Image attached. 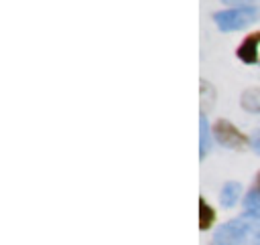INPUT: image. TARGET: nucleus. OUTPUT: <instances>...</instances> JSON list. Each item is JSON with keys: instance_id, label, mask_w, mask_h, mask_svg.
Wrapping results in <instances>:
<instances>
[{"instance_id": "obj_1", "label": "nucleus", "mask_w": 260, "mask_h": 245, "mask_svg": "<svg viewBox=\"0 0 260 245\" xmlns=\"http://www.w3.org/2000/svg\"><path fill=\"white\" fill-rule=\"evenodd\" d=\"M211 134H213L215 142L221 144L223 148H230V150H246V148H250V138L236 124H232L225 117H219V119H215L211 124Z\"/></svg>"}, {"instance_id": "obj_2", "label": "nucleus", "mask_w": 260, "mask_h": 245, "mask_svg": "<svg viewBox=\"0 0 260 245\" xmlns=\"http://www.w3.org/2000/svg\"><path fill=\"white\" fill-rule=\"evenodd\" d=\"M236 57L246 65H260V30H252L240 40Z\"/></svg>"}, {"instance_id": "obj_3", "label": "nucleus", "mask_w": 260, "mask_h": 245, "mask_svg": "<svg viewBox=\"0 0 260 245\" xmlns=\"http://www.w3.org/2000/svg\"><path fill=\"white\" fill-rule=\"evenodd\" d=\"M217 223V211L213 209L211 202H207V198L201 194L199 196V231L207 233L213 229V225Z\"/></svg>"}, {"instance_id": "obj_4", "label": "nucleus", "mask_w": 260, "mask_h": 245, "mask_svg": "<svg viewBox=\"0 0 260 245\" xmlns=\"http://www.w3.org/2000/svg\"><path fill=\"white\" fill-rule=\"evenodd\" d=\"M252 190H254L256 194H260V170L256 172V178H254V186H252Z\"/></svg>"}]
</instances>
